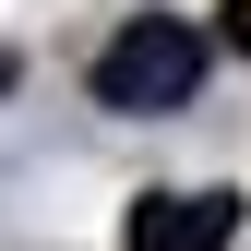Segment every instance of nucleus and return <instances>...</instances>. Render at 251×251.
Returning <instances> with one entry per match:
<instances>
[{
  "label": "nucleus",
  "instance_id": "nucleus-1",
  "mask_svg": "<svg viewBox=\"0 0 251 251\" xmlns=\"http://www.w3.org/2000/svg\"><path fill=\"white\" fill-rule=\"evenodd\" d=\"M203 84V36L179 12H144V24H120V36L96 48V108H132V120H155V108H179Z\"/></svg>",
  "mask_w": 251,
  "mask_h": 251
},
{
  "label": "nucleus",
  "instance_id": "nucleus-3",
  "mask_svg": "<svg viewBox=\"0 0 251 251\" xmlns=\"http://www.w3.org/2000/svg\"><path fill=\"white\" fill-rule=\"evenodd\" d=\"M227 48H251V0H227Z\"/></svg>",
  "mask_w": 251,
  "mask_h": 251
},
{
  "label": "nucleus",
  "instance_id": "nucleus-4",
  "mask_svg": "<svg viewBox=\"0 0 251 251\" xmlns=\"http://www.w3.org/2000/svg\"><path fill=\"white\" fill-rule=\"evenodd\" d=\"M0 84H12V60H0Z\"/></svg>",
  "mask_w": 251,
  "mask_h": 251
},
{
  "label": "nucleus",
  "instance_id": "nucleus-2",
  "mask_svg": "<svg viewBox=\"0 0 251 251\" xmlns=\"http://www.w3.org/2000/svg\"><path fill=\"white\" fill-rule=\"evenodd\" d=\"M239 239V192H144L132 203V251H227Z\"/></svg>",
  "mask_w": 251,
  "mask_h": 251
}]
</instances>
